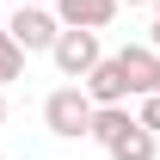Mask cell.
Segmentation results:
<instances>
[{"mask_svg":"<svg viewBox=\"0 0 160 160\" xmlns=\"http://www.w3.org/2000/svg\"><path fill=\"white\" fill-rule=\"evenodd\" d=\"M117 68H123V86H129V99L154 92V49H148V43H123V49H117Z\"/></svg>","mask_w":160,"mask_h":160,"instance_id":"8992f818","label":"cell"},{"mask_svg":"<svg viewBox=\"0 0 160 160\" xmlns=\"http://www.w3.org/2000/svg\"><path fill=\"white\" fill-rule=\"evenodd\" d=\"M19 74H25V49L6 37V25H0V92H6V86H12Z\"/></svg>","mask_w":160,"mask_h":160,"instance_id":"9c48e42d","label":"cell"},{"mask_svg":"<svg viewBox=\"0 0 160 160\" xmlns=\"http://www.w3.org/2000/svg\"><path fill=\"white\" fill-rule=\"evenodd\" d=\"M154 25H160V0H154Z\"/></svg>","mask_w":160,"mask_h":160,"instance_id":"9a60e30c","label":"cell"},{"mask_svg":"<svg viewBox=\"0 0 160 160\" xmlns=\"http://www.w3.org/2000/svg\"><path fill=\"white\" fill-rule=\"evenodd\" d=\"M117 6H154V0H117Z\"/></svg>","mask_w":160,"mask_h":160,"instance_id":"8fae6325","label":"cell"},{"mask_svg":"<svg viewBox=\"0 0 160 160\" xmlns=\"http://www.w3.org/2000/svg\"><path fill=\"white\" fill-rule=\"evenodd\" d=\"M0 123H6V92H0Z\"/></svg>","mask_w":160,"mask_h":160,"instance_id":"5bb4252c","label":"cell"},{"mask_svg":"<svg viewBox=\"0 0 160 160\" xmlns=\"http://www.w3.org/2000/svg\"><path fill=\"white\" fill-rule=\"evenodd\" d=\"M80 92H86L92 105H129V86H123L117 56H99V62H92V74L80 80Z\"/></svg>","mask_w":160,"mask_h":160,"instance_id":"5b68a950","label":"cell"},{"mask_svg":"<svg viewBox=\"0 0 160 160\" xmlns=\"http://www.w3.org/2000/svg\"><path fill=\"white\" fill-rule=\"evenodd\" d=\"M105 154H111V160H154V154H160V142L148 136V129H123Z\"/></svg>","mask_w":160,"mask_h":160,"instance_id":"ba28073f","label":"cell"},{"mask_svg":"<svg viewBox=\"0 0 160 160\" xmlns=\"http://www.w3.org/2000/svg\"><path fill=\"white\" fill-rule=\"evenodd\" d=\"M129 117H136V129H148V136H154V129H160V92H142V105L129 111Z\"/></svg>","mask_w":160,"mask_h":160,"instance_id":"30bf717a","label":"cell"},{"mask_svg":"<svg viewBox=\"0 0 160 160\" xmlns=\"http://www.w3.org/2000/svg\"><path fill=\"white\" fill-rule=\"evenodd\" d=\"M49 12H56L62 31H105L117 19V0H56Z\"/></svg>","mask_w":160,"mask_h":160,"instance_id":"277c9868","label":"cell"},{"mask_svg":"<svg viewBox=\"0 0 160 160\" xmlns=\"http://www.w3.org/2000/svg\"><path fill=\"white\" fill-rule=\"evenodd\" d=\"M43 123H49V136L80 142L86 129H92V99H86L80 86H56V92L43 99Z\"/></svg>","mask_w":160,"mask_h":160,"instance_id":"6da1fadb","label":"cell"},{"mask_svg":"<svg viewBox=\"0 0 160 160\" xmlns=\"http://www.w3.org/2000/svg\"><path fill=\"white\" fill-rule=\"evenodd\" d=\"M6 37L19 43L25 56H37V49H49V43L62 37V25H56V12H49V6H19V12L6 19Z\"/></svg>","mask_w":160,"mask_h":160,"instance_id":"3957f363","label":"cell"},{"mask_svg":"<svg viewBox=\"0 0 160 160\" xmlns=\"http://www.w3.org/2000/svg\"><path fill=\"white\" fill-rule=\"evenodd\" d=\"M123 129H136V117H129V105H92V129H86V136L99 142V148H111V142H117Z\"/></svg>","mask_w":160,"mask_h":160,"instance_id":"52a82bcc","label":"cell"},{"mask_svg":"<svg viewBox=\"0 0 160 160\" xmlns=\"http://www.w3.org/2000/svg\"><path fill=\"white\" fill-rule=\"evenodd\" d=\"M25 6H56V0H25Z\"/></svg>","mask_w":160,"mask_h":160,"instance_id":"4fadbf2b","label":"cell"},{"mask_svg":"<svg viewBox=\"0 0 160 160\" xmlns=\"http://www.w3.org/2000/svg\"><path fill=\"white\" fill-rule=\"evenodd\" d=\"M154 92H160V56H154Z\"/></svg>","mask_w":160,"mask_h":160,"instance_id":"7c38bea8","label":"cell"},{"mask_svg":"<svg viewBox=\"0 0 160 160\" xmlns=\"http://www.w3.org/2000/svg\"><path fill=\"white\" fill-rule=\"evenodd\" d=\"M105 49H99V31H62L56 43H49V62L62 68V80L68 86H80V80L92 74V62H99Z\"/></svg>","mask_w":160,"mask_h":160,"instance_id":"7a4b0ae2","label":"cell"},{"mask_svg":"<svg viewBox=\"0 0 160 160\" xmlns=\"http://www.w3.org/2000/svg\"><path fill=\"white\" fill-rule=\"evenodd\" d=\"M0 160H6V154H0Z\"/></svg>","mask_w":160,"mask_h":160,"instance_id":"2e32d148","label":"cell"}]
</instances>
